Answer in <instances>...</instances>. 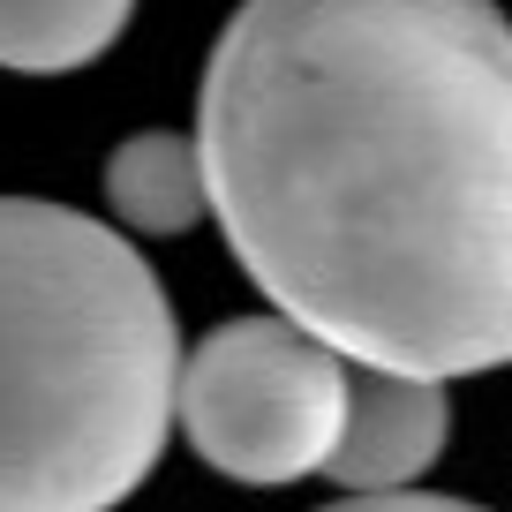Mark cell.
I'll return each instance as SVG.
<instances>
[{
  "mask_svg": "<svg viewBox=\"0 0 512 512\" xmlns=\"http://www.w3.org/2000/svg\"><path fill=\"white\" fill-rule=\"evenodd\" d=\"M234 264L354 369L512 362V16L497 0H241L196 91Z\"/></svg>",
  "mask_w": 512,
  "mask_h": 512,
  "instance_id": "obj_1",
  "label": "cell"
},
{
  "mask_svg": "<svg viewBox=\"0 0 512 512\" xmlns=\"http://www.w3.org/2000/svg\"><path fill=\"white\" fill-rule=\"evenodd\" d=\"M174 400L151 264L68 204L0 196V512H113L159 467Z\"/></svg>",
  "mask_w": 512,
  "mask_h": 512,
  "instance_id": "obj_2",
  "label": "cell"
},
{
  "mask_svg": "<svg viewBox=\"0 0 512 512\" xmlns=\"http://www.w3.org/2000/svg\"><path fill=\"white\" fill-rule=\"evenodd\" d=\"M347 400H354L347 354H332L287 317H234L181 354L174 422L204 467L279 490V482L332 467Z\"/></svg>",
  "mask_w": 512,
  "mask_h": 512,
  "instance_id": "obj_3",
  "label": "cell"
},
{
  "mask_svg": "<svg viewBox=\"0 0 512 512\" xmlns=\"http://www.w3.org/2000/svg\"><path fill=\"white\" fill-rule=\"evenodd\" d=\"M452 437V400L437 377H400V369H354L347 430L324 475L347 497H407Z\"/></svg>",
  "mask_w": 512,
  "mask_h": 512,
  "instance_id": "obj_4",
  "label": "cell"
},
{
  "mask_svg": "<svg viewBox=\"0 0 512 512\" xmlns=\"http://www.w3.org/2000/svg\"><path fill=\"white\" fill-rule=\"evenodd\" d=\"M106 204L136 234H189L196 219H211V174L196 136L174 128H144L106 159Z\"/></svg>",
  "mask_w": 512,
  "mask_h": 512,
  "instance_id": "obj_5",
  "label": "cell"
},
{
  "mask_svg": "<svg viewBox=\"0 0 512 512\" xmlns=\"http://www.w3.org/2000/svg\"><path fill=\"white\" fill-rule=\"evenodd\" d=\"M136 0H0V68L16 76H68L91 68L128 31Z\"/></svg>",
  "mask_w": 512,
  "mask_h": 512,
  "instance_id": "obj_6",
  "label": "cell"
},
{
  "mask_svg": "<svg viewBox=\"0 0 512 512\" xmlns=\"http://www.w3.org/2000/svg\"><path fill=\"white\" fill-rule=\"evenodd\" d=\"M324 512H482L467 497H430V490H407V497H339Z\"/></svg>",
  "mask_w": 512,
  "mask_h": 512,
  "instance_id": "obj_7",
  "label": "cell"
}]
</instances>
